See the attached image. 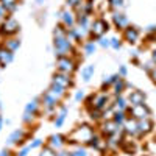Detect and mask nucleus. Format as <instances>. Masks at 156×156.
I'll list each match as a JSON object with an SVG mask.
<instances>
[{
    "mask_svg": "<svg viewBox=\"0 0 156 156\" xmlns=\"http://www.w3.org/2000/svg\"><path fill=\"white\" fill-rule=\"evenodd\" d=\"M92 137H94L92 128H90L89 125H81L69 136V142H87L89 144Z\"/></svg>",
    "mask_w": 156,
    "mask_h": 156,
    "instance_id": "obj_1",
    "label": "nucleus"
},
{
    "mask_svg": "<svg viewBox=\"0 0 156 156\" xmlns=\"http://www.w3.org/2000/svg\"><path fill=\"white\" fill-rule=\"evenodd\" d=\"M70 50H72V44L67 39V36L66 37H55V51L59 58L67 56Z\"/></svg>",
    "mask_w": 156,
    "mask_h": 156,
    "instance_id": "obj_2",
    "label": "nucleus"
},
{
    "mask_svg": "<svg viewBox=\"0 0 156 156\" xmlns=\"http://www.w3.org/2000/svg\"><path fill=\"white\" fill-rule=\"evenodd\" d=\"M17 31H19V23L12 17H8L2 22V27H0V34L2 36H12Z\"/></svg>",
    "mask_w": 156,
    "mask_h": 156,
    "instance_id": "obj_3",
    "label": "nucleus"
},
{
    "mask_svg": "<svg viewBox=\"0 0 156 156\" xmlns=\"http://www.w3.org/2000/svg\"><path fill=\"white\" fill-rule=\"evenodd\" d=\"M106 31H108V22L103 20V19H97V20L92 22V25H90V33H92V36H95V37H100Z\"/></svg>",
    "mask_w": 156,
    "mask_h": 156,
    "instance_id": "obj_4",
    "label": "nucleus"
},
{
    "mask_svg": "<svg viewBox=\"0 0 156 156\" xmlns=\"http://www.w3.org/2000/svg\"><path fill=\"white\" fill-rule=\"evenodd\" d=\"M129 112L133 114L134 119L137 120H144V119H148V115H150V109L142 103V105H134L131 109H129Z\"/></svg>",
    "mask_w": 156,
    "mask_h": 156,
    "instance_id": "obj_5",
    "label": "nucleus"
},
{
    "mask_svg": "<svg viewBox=\"0 0 156 156\" xmlns=\"http://www.w3.org/2000/svg\"><path fill=\"white\" fill-rule=\"evenodd\" d=\"M58 69L59 72H64V73H72L76 69V66L72 59H69V56H62L58 59Z\"/></svg>",
    "mask_w": 156,
    "mask_h": 156,
    "instance_id": "obj_6",
    "label": "nucleus"
},
{
    "mask_svg": "<svg viewBox=\"0 0 156 156\" xmlns=\"http://www.w3.org/2000/svg\"><path fill=\"white\" fill-rule=\"evenodd\" d=\"M53 83L62 86L64 89H67L69 86H72V78L69 76V73L59 72V73H55V75H53Z\"/></svg>",
    "mask_w": 156,
    "mask_h": 156,
    "instance_id": "obj_7",
    "label": "nucleus"
},
{
    "mask_svg": "<svg viewBox=\"0 0 156 156\" xmlns=\"http://www.w3.org/2000/svg\"><path fill=\"white\" fill-rule=\"evenodd\" d=\"M37 106H39V101H37V100H33V101H30L28 105H27V108H25V114H23V120H25V122H28L31 117L34 115Z\"/></svg>",
    "mask_w": 156,
    "mask_h": 156,
    "instance_id": "obj_8",
    "label": "nucleus"
},
{
    "mask_svg": "<svg viewBox=\"0 0 156 156\" xmlns=\"http://www.w3.org/2000/svg\"><path fill=\"white\" fill-rule=\"evenodd\" d=\"M25 136H27V133H25L23 129H16L14 133L9 134L8 144H19V142H22V140L25 139Z\"/></svg>",
    "mask_w": 156,
    "mask_h": 156,
    "instance_id": "obj_9",
    "label": "nucleus"
},
{
    "mask_svg": "<svg viewBox=\"0 0 156 156\" xmlns=\"http://www.w3.org/2000/svg\"><path fill=\"white\" fill-rule=\"evenodd\" d=\"M61 19H62V22H64V27H67V28H72L73 25H75V17H73L72 12L67 11V9H64V11L61 12Z\"/></svg>",
    "mask_w": 156,
    "mask_h": 156,
    "instance_id": "obj_10",
    "label": "nucleus"
},
{
    "mask_svg": "<svg viewBox=\"0 0 156 156\" xmlns=\"http://www.w3.org/2000/svg\"><path fill=\"white\" fill-rule=\"evenodd\" d=\"M145 100V95L144 92H140V90H133L131 94H129V101H131V105H142Z\"/></svg>",
    "mask_w": 156,
    "mask_h": 156,
    "instance_id": "obj_11",
    "label": "nucleus"
},
{
    "mask_svg": "<svg viewBox=\"0 0 156 156\" xmlns=\"http://www.w3.org/2000/svg\"><path fill=\"white\" fill-rule=\"evenodd\" d=\"M137 37H139V31H137V28H134V27H128V28L125 30V39H126L129 44H134V42L137 41Z\"/></svg>",
    "mask_w": 156,
    "mask_h": 156,
    "instance_id": "obj_12",
    "label": "nucleus"
},
{
    "mask_svg": "<svg viewBox=\"0 0 156 156\" xmlns=\"http://www.w3.org/2000/svg\"><path fill=\"white\" fill-rule=\"evenodd\" d=\"M62 145H64V137L61 134H53V136L48 139V147H51L53 150L61 148Z\"/></svg>",
    "mask_w": 156,
    "mask_h": 156,
    "instance_id": "obj_13",
    "label": "nucleus"
},
{
    "mask_svg": "<svg viewBox=\"0 0 156 156\" xmlns=\"http://www.w3.org/2000/svg\"><path fill=\"white\" fill-rule=\"evenodd\" d=\"M11 61H12V51L6 48L0 50V66H8Z\"/></svg>",
    "mask_w": 156,
    "mask_h": 156,
    "instance_id": "obj_14",
    "label": "nucleus"
},
{
    "mask_svg": "<svg viewBox=\"0 0 156 156\" xmlns=\"http://www.w3.org/2000/svg\"><path fill=\"white\" fill-rule=\"evenodd\" d=\"M48 92L51 94V95H53V97H56L58 100L61 98V97H64V95H66V89H64L62 86H59V84H51L50 86V89H48Z\"/></svg>",
    "mask_w": 156,
    "mask_h": 156,
    "instance_id": "obj_15",
    "label": "nucleus"
},
{
    "mask_svg": "<svg viewBox=\"0 0 156 156\" xmlns=\"http://www.w3.org/2000/svg\"><path fill=\"white\" fill-rule=\"evenodd\" d=\"M94 108L95 109H103L106 106V103H108V97L106 95H103V94H100V95H94Z\"/></svg>",
    "mask_w": 156,
    "mask_h": 156,
    "instance_id": "obj_16",
    "label": "nucleus"
},
{
    "mask_svg": "<svg viewBox=\"0 0 156 156\" xmlns=\"http://www.w3.org/2000/svg\"><path fill=\"white\" fill-rule=\"evenodd\" d=\"M119 125H117L114 120H108V122H105V125H103V133H106L108 136H111V134H114L115 131H119Z\"/></svg>",
    "mask_w": 156,
    "mask_h": 156,
    "instance_id": "obj_17",
    "label": "nucleus"
},
{
    "mask_svg": "<svg viewBox=\"0 0 156 156\" xmlns=\"http://www.w3.org/2000/svg\"><path fill=\"white\" fill-rule=\"evenodd\" d=\"M125 131L129 133V134L139 133V123H137L136 120H133V119H128V120L125 122Z\"/></svg>",
    "mask_w": 156,
    "mask_h": 156,
    "instance_id": "obj_18",
    "label": "nucleus"
},
{
    "mask_svg": "<svg viewBox=\"0 0 156 156\" xmlns=\"http://www.w3.org/2000/svg\"><path fill=\"white\" fill-rule=\"evenodd\" d=\"M42 101H44V106L47 108V109H51L53 106H56V103H58V98L56 97H53L50 92H47L44 97H42Z\"/></svg>",
    "mask_w": 156,
    "mask_h": 156,
    "instance_id": "obj_19",
    "label": "nucleus"
},
{
    "mask_svg": "<svg viewBox=\"0 0 156 156\" xmlns=\"http://www.w3.org/2000/svg\"><path fill=\"white\" fill-rule=\"evenodd\" d=\"M137 123H139V133H140V134H142V133H144V134H145V133H148L150 129H151V126H153V123H151L148 119L139 120Z\"/></svg>",
    "mask_w": 156,
    "mask_h": 156,
    "instance_id": "obj_20",
    "label": "nucleus"
},
{
    "mask_svg": "<svg viewBox=\"0 0 156 156\" xmlns=\"http://www.w3.org/2000/svg\"><path fill=\"white\" fill-rule=\"evenodd\" d=\"M66 114H67V108H66V106H61V109H59V112H58V117H56V120H55V125H56L58 128L64 123V120H66Z\"/></svg>",
    "mask_w": 156,
    "mask_h": 156,
    "instance_id": "obj_21",
    "label": "nucleus"
},
{
    "mask_svg": "<svg viewBox=\"0 0 156 156\" xmlns=\"http://www.w3.org/2000/svg\"><path fill=\"white\" fill-rule=\"evenodd\" d=\"M0 3L6 8L8 12H12L17 8V0H0Z\"/></svg>",
    "mask_w": 156,
    "mask_h": 156,
    "instance_id": "obj_22",
    "label": "nucleus"
},
{
    "mask_svg": "<svg viewBox=\"0 0 156 156\" xmlns=\"http://www.w3.org/2000/svg\"><path fill=\"white\" fill-rule=\"evenodd\" d=\"M19 45H20L19 39H8L6 44H5V48L9 50V51H16V50L19 48Z\"/></svg>",
    "mask_w": 156,
    "mask_h": 156,
    "instance_id": "obj_23",
    "label": "nucleus"
},
{
    "mask_svg": "<svg viewBox=\"0 0 156 156\" xmlns=\"http://www.w3.org/2000/svg\"><path fill=\"white\" fill-rule=\"evenodd\" d=\"M92 75H94V66H92V64H89V66H86V67L81 70V76H83L84 81H89Z\"/></svg>",
    "mask_w": 156,
    "mask_h": 156,
    "instance_id": "obj_24",
    "label": "nucleus"
},
{
    "mask_svg": "<svg viewBox=\"0 0 156 156\" xmlns=\"http://www.w3.org/2000/svg\"><path fill=\"white\" fill-rule=\"evenodd\" d=\"M114 23H115V27L123 28V27H126L128 20H126V17H125L123 14H115V16H114Z\"/></svg>",
    "mask_w": 156,
    "mask_h": 156,
    "instance_id": "obj_25",
    "label": "nucleus"
},
{
    "mask_svg": "<svg viewBox=\"0 0 156 156\" xmlns=\"http://www.w3.org/2000/svg\"><path fill=\"white\" fill-rule=\"evenodd\" d=\"M39 156H56V153H55V150L51 147H44V150L41 151Z\"/></svg>",
    "mask_w": 156,
    "mask_h": 156,
    "instance_id": "obj_26",
    "label": "nucleus"
},
{
    "mask_svg": "<svg viewBox=\"0 0 156 156\" xmlns=\"http://www.w3.org/2000/svg\"><path fill=\"white\" fill-rule=\"evenodd\" d=\"M125 120V114H123V111H117L115 114H114V122L115 123H122Z\"/></svg>",
    "mask_w": 156,
    "mask_h": 156,
    "instance_id": "obj_27",
    "label": "nucleus"
},
{
    "mask_svg": "<svg viewBox=\"0 0 156 156\" xmlns=\"http://www.w3.org/2000/svg\"><path fill=\"white\" fill-rule=\"evenodd\" d=\"M84 51H86V55L94 53V51H95V44H94V42H87V44L84 45Z\"/></svg>",
    "mask_w": 156,
    "mask_h": 156,
    "instance_id": "obj_28",
    "label": "nucleus"
},
{
    "mask_svg": "<svg viewBox=\"0 0 156 156\" xmlns=\"http://www.w3.org/2000/svg\"><path fill=\"white\" fill-rule=\"evenodd\" d=\"M122 89H123V81H122V78L119 76V78H117V81H115V94H120Z\"/></svg>",
    "mask_w": 156,
    "mask_h": 156,
    "instance_id": "obj_29",
    "label": "nucleus"
},
{
    "mask_svg": "<svg viewBox=\"0 0 156 156\" xmlns=\"http://www.w3.org/2000/svg\"><path fill=\"white\" fill-rule=\"evenodd\" d=\"M125 106H126V103H125V100H123V98H119V100L115 101V109L123 111V109H125Z\"/></svg>",
    "mask_w": 156,
    "mask_h": 156,
    "instance_id": "obj_30",
    "label": "nucleus"
},
{
    "mask_svg": "<svg viewBox=\"0 0 156 156\" xmlns=\"http://www.w3.org/2000/svg\"><path fill=\"white\" fill-rule=\"evenodd\" d=\"M108 2L112 8H120L123 5V0H108Z\"/></svg>",
    "mask_w": 156,
    "mask_h": 156,
    "instance_id": "obj_31",
    "label": "nucleus"
},
{
    "mask_svg": "<svg viewBox=\"0 0 156 156\" xmlns=\"http://www.w3.org/2000/svg\"><path fill=\"white\" fill-rule=\"evenodd\" d=\"M6 12H8V11H6V8H5L2 3H0V22H3V20H5Z\"/></svg>",
    "mask_w": 156,
    "mask_h": 156,
    "instance_id": "obj_32",
    "label": "nucleus"
},
{
    "mask_svg": "<svg viewBox=\"0 0 156 156\" xmlns=\"http://www.w3.org/2000/svg\"><path fill=\"white\" fill-rule=\"evenodd\" d=\"M72 156H87V153L83 148H76L75 151H72Z\"/></svg>",
    "mask_w": 156,
    "mask_h": 156,
    "instance_id": "obj_33",
    "label": "nucleus"
},
{
    "mask_svg": "<svg viewBox=\"0 0 156 156\" xmlns=\"http://www.w3.org/2000/svg\"><path fill=\"white\" fill-rule=\"evenodd\" d=\"M111 45L114 47V48H120V41L117 37H112L111 39Z\"/></svg>",
    "mask_w": 156,
    "mask_h": 156,
    "instance_id": "obj_34",
    "label": "nucleus"
},
{
    "mask_svg": "<svg viewBox=\"0 0 156 156\" xmlns=\"http://www.w3.org/2000/svg\"><path fill=\"white\" fill-rule=\"evenodd\" d=\"M41 144H42V140H41V139H36L33 144L30 145V148H37V147H41Z\"/></svg>",
    "mask_w": 156,
    "mask_h": 156,
    "instance_id": "obj_35",
    "label": "nucleus"
},
{
    "mask_svg": "<svg viewBox=\"0 0 156 156\" xmlns=\"http://www.w3.org/2000/svg\"><path fill=\"white\" fill-rule=\"evenodd\" d=\"M100 45H101V47H109V45H111V41H109V39H101Z\"/></svg>",
    "mask_w": 156,
    "mask_h": 156,
    "instance_id": "obj_36",
    "label": "nucleus"
},
{
    "mask_svg": "<svg viewBox=\"0 0 156 156\" xmlns=\"http://www.w3.org/2000/svg\"><path fill=\"white\" fill-rule=\"evenodd\" d=\"M80 2H83V0H67V5H70V6H73V8H75Z\"/></svg>",
    "mask_w": 156,
    "mask_h": 156,
    "instance_id": "obj_37",
    "label": "nucleus"
},
{
    "mask_svg": "<svg viewBox=\"0 0 156 156\" xmlns=\"http://www.w3.org/2000/svg\"><path fill=\"white\" fill-rule=\"evenodd\" d=\"M83 97H84V92H83V90H78L76 95H75V100H76V101H80Z\"/></svg>",
    "mask_w": 156,
    "mask_h": 156,
    "instance_id": "obj_38",
    "label": "nucleus"
},
{
    "mask_svg": "<svg viewBox=\"0 0 156 156\" xmlns=\"http://www.w3.org/2000/svg\"><path fill=\"white\" fill-rule=\"evenodd\" d=\"M90 119H98V109H94V111H90Z\"/></svg>",
    "mask_w": 156,
    "mask_h": 156,
    "instance_id": "obj_39",
    "label": "nucleus"
},
{
    "mask_svg": "<svg viewBox=\"0 0 156 156\" xmlns=\"http://www.w3.org/2000/svg\"><path fill=\"white\" fill-rule=\"evenodd\" d=\"M28 150H30V147H27V148H23V150L20 151V154H19V156H27V154H28Z\"/></svg>",
    "mask_w": 156,
    "mask_h": 156,
    "instance_id": "obj_40",
    "label": "nucleus"
},
{
    "mask_svg": "<svg viewBox=\"0 0 156 156\" xmlns=\"http://www.w3.org/2000/svg\"><path fill=\"white\" fill-rule=\"evenodd\" d=\"M56 156H72V153H69V151H61V153H58Z\"/></svg>",
    "mask_w": 156,
    "mask_h": 156,
    "instance_id": "obj_41",
    "label": "nucleus"
},
{
    "mask_svg": "<svg viewBox=\"0 0 156 156\" xmlns=\"http://www.w3.org/2000/svg\"><path fill=\"white\" fill-rule=\"evenodd\" d=\"M0 156H11V153H9L8 150H3L2 153H0Z\"/></svg>",
    "mask_w": 156,
    "mask_h": 156,
    "instance_id": "obj_42",
    "label": "nucleus"
},
{
    "mask_svg": "<svg viewBox=\"0 0 156 156\" xmlns=\"http://www.w3.org/2000/svg\"><path fill=\"white\" fill-rule=\"evenodd\" d=\"M125 73H126V69L122 67V69H120V75H125Z\"/></svg>",
    "mask_w": 156,
    "mask_h": 156,
    "instance_id": "obj_43",
    "label": "nucleus"
},
{
    "mask_svg": "<svg viewBox=\"0 0 156 156\" xmlns=\"http://www.w3.org/2000/svg\"><path fill=\"white\" fill-rule=\"evenodd\" d=\"M153 61H154V62H156V50H154V51H153Z\"/></svg>",
    "mask_w": 156,
    "mask_h": 156,
    "instance_id": "obj_44",
    "label": "nucleus"
},
{
    "mask_svg": "<svg viewBox=\"0 0 156 156\" xmlns=\"http://www.w3.org/2000/svg\"><path fill=\"white\" fill-rule=\"evenodd\" d=\"M0 125H2V117H0Z\"/></svg>",
    "mask_w": 156,
    "mask_h": 156,
    "instance_id": "obj_45",
    "label": "nucleus"
},
{
    "mask_svg": "<svg viewBox=\"0 0 156 156\" xmlns=\"http://www.w3.org/2000/svg\"><path fill=\"white\" fill-rule=\"evenodd\" d=\"M0 50H2V48H0Z\"/></svg>",
    "mask_w": 156,
    "mask_h": 156,
    "instance_id": "obj_46",
    "label": "nucleus"
}]
</instances>
